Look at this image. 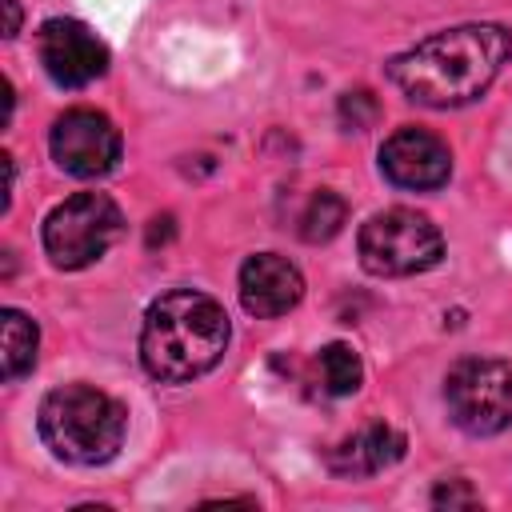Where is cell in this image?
Instances as JSON below:
<instances>
[{"label":"cell","mask_w":512,"mask_h":512,"mask_svg":"<svg viewBox=\"0 0 512 512\" xmlns=\"http://www.w3.org/2000/svg\"><path fill=\"white\" fill-rule=\"evenodd\" d=\"M36 52H40V64L44 72L64 84V88H84L92 84L96 76L108 72V48L104 40L72 20V16H52L40 24V36H36Z\"/></svg>","instance_id":"obj_8"},{"label":"cell","mask_w":512,"mask_h":512,"mask_svg":"<svg viewBox=\"0 0 512 512\" xmlns=\"http://www.w3.org/2000/svg\"><path fill=\"white\" fill-rule=\"evenodd\" d=\"M432 504H448V508H456V504H464V508H472V504H480V496L464 484V480H444L436 492H432Z\"/></svg>","instance_id":"obj_16"},{"label":"cell","mask_w":512,"mask_h":512,"mask_svg":"<svg viewBox=\"0 0 512 512\" xmlns=\"http://www.w3.org/2000/svg\"><path fill=\"white\" fill-rule=\"evenodd\" d=\"M48 148H52V160L68 176L96 180V176L116 168V160H120V132L96 108H68L64 116H56Z\"/></svg>","instance_id":"obj_7"},{"label":"cell","mask_w":512,"mask_h":512,"mask_svg":"<svg viewBox=\"0 0 512 512\" xmlns=\"http://www.w3.org/2000/svg\"><path fill=\"white\" fill-rule=\"evenodd\" d=\"M300 296H304V276L292 260H284L276 252H256L240 264V304L256 320L292 312L300 304Z\"/></svg>","instance_id":"obj_10"},{"label":"cell","mask_w":512,"mask_h":512,"mask_svg":"<svg viewBox=\"0 0 512 512\" xmlns=\"http://www.w3.org/2000/svg\"><path fill=\"white\" fill-rule=\"evenodd\" d=\"M452 420L472 436H496L512 424V368L504 360H460L444 380Z\"/></svg>","instance_id":"obj_6"},{"label":"cell","mask_w":512,"mask_h":512,"mask_svg":"<svg viewBox=\"0 0 512 512\" xmlns=\"http://www.w3.org/2000/svg\"><path fill=\"white\" fill-rule=\"evenodd\" d=\"M320 376L332 396H352L364 380V368L348 344H328V348H320Z\"/></svg>","instance_id":"obj_14"},{"label":"cell","mask_w":512,"mask_h":512,"mask_svg":"<svg viewBox=\"0 0 512 512\" xmlns=\"http://www.w3.org/2000/svg\"><path fill=\"white\" fill-rule=\"evenodd\" d=\"M4 12H8L4 36H16V32H20V8H16V0H4Z\"/></svg>","instance_id":"obj_17"},{"label":"cell","mask_w":512,"mask_h":512,"mask_svg":"<svg viewBox=\"0 0 512 512\" xmlns=\"http://www.w3.org/2000/svg\"><path fill=\"white\" fill-rule=\"evenodd\" d=\"M372 116H376V100H372V92H348V96L340 100V120H344V124L364 128Z\"/></svg>","instance_id":"obj_15"},{"label":"cell","mask_w":512,"mask_h":512,"mask_svg":"<svg viewBox=\"0 0 512 512\" xmlns=\"http://www.w3.org/2000/svg\"><path fill=\"white\" fill-rule=\"evenodd\" d=\"M344 216H348L344 200H340L336 192L320 188V192L308 200V208L300 212V236H304V240H312V244H320V240H332V236L340 232Z\"/></svg>","instance_id":"obj_13"},{"label":"cell","mask_w":512,"mask_h":512,"mask_svg":"<svg viewBox=\"0 0 512 512\" xmlns=\"http://www.w3.org/2000/svg\"><path fill=\"white\" fill-rule=\"evenodd\" d=\"M356 248H360V264L372 276H412V272L440 264L444 236L424 212L388 208V212H376L360 228Z\"/></svg>","instance_id":"obj_4"},{"label":"cell","mask_w":512,"mask_h":512,"mask_svg":"<svg viewBox=\"0 0 512 512\" xmlns=\"http://www.w3.org/2000/svg\"><path fill=\"white\" fill-rule=\"evenodd\" d=\"M380 168L396 188L432 192L452 176V152L436 132L396 128L380 148Z\"/></svg>","instance_id":"obj_9"},{"label":"cell","mask_w":512,"mask_h":512,"mask_svg":"<svg viewBox=\"0 0 512 512\" xmlns=\"http://www.w3.org/2000/svg\"><path fill=\"white\" fill-rule=\"evenodd\" d=\"M4 380L8 384H16L20 376H28L32 372V364H36V348H40V328H36V320H28L24 312H16V308H4Z\"/></svg>","instance_id":"obj_12"},{"label":"cell","mask_w":512,"mask_h":512,"mask_svg":"<svg viewBox=\"0 0 512 512\" xmlns=\"http://www.w3.org/2000/svg\"><path fill=\"white\" fill-rule=\"evenodd\" d=\"M36 424H40V436L52 448V456L92 468L120 452L128 416H124L120 400H112L108 392L88 388V384H64L40 400Z\"/></svg>","instance_id":"obj_3"},{"label":"cell","mask_w":512,"mask_h":512,"mask_svg":"<svg viewBox=\"0 0 512 512\" xmlns=\"http://www.w3.org/2000/svg\"><path fill=\"white\" fill-rule=\"evenodd\" d=\"M512 56V32L500 24L444 28L388 64L392 84L424 108H460L496 80Z\"/></svg>","instance_id":"obj_1"},{"label":"cell","mask_w":512,"mask_h":512,"mask_svg":"<svg viewBox=\"0 0 512 512\" xmlns=\"http://www.w3.org/2000/svg\"><path fill=\"white\" fill-rule=\"evenodd\" d=\"M228 348L224 308L192 288L164 292L148 304L140 328V364L164 384H184L220 364Z\"/></svg>","instance_id":"obj_2"},{"label":"cell","mask_w":512,"mask_h":512,"mask_svg":"<svg viewBox=\"0 0 512 512\" xmlns=\"http://www.w3.org/2000/svg\"><path fill=\"white\" fill-rule=\"evenodd\" d=\"M120 208L104 192H76L44 220V252L56 268H84L100 260L120 236Z\"/></svg>","instance_id":"obj_5"},{"label":"cell","mask_w":512,"mask_h":512,"mask_svg":"<svg viewBox=\"0 0 512 512\" xmlns=\"http://www.w3.org/2000/svg\"><path fill=\"white\" fill-rule=\"evenodd\" d=\"M400 456H404V436L388 424H368L328 452V468L336 476H376L392 468Z\"/></svg>","instance_id":"obj_11"}]
</instances>
